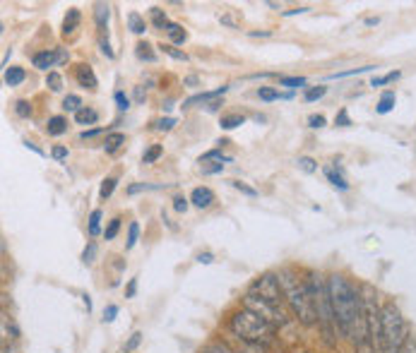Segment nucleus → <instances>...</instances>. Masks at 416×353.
Returning <instances> with one entry per match:
<instances>
[{
    "label": "nucleus",
    "mask_w": 416,
    "mask_h": 353,
    "mask_svg": "<svg viewBox=\"0 0 416 353\" xmlns=\"http://www.w3.org/2000/svg\"><path fill=\"white\" fill-rule=\"evenodd\" d=\"M277 279H279V286H282L284 303L291 307L296 320L306 327L316 325L318 315H316V307H313V298L306 286V279H301L293 269H279Z\"/></svg>",
    "instance_id": "f257e3e1"
},
{
    "label": "nucleus",
    "mask_w": 416,
    "mask_h": 353,
    "mask_svg": "<svg viewBox=\"0 0 416 353\" xmlns=\"http://www.w3.org/2000/svg\"><path fill=\"white\" fill-rule=\"evenodd\" d=\"M306 286L311 291L313 307H316L318 315V327L323 332V341L327 346L337 344V322H334L332 303H329L327 294V279H323L318 271H306Z\"/></svg>",
    "instance_id": "f03ea898"
},
{
    "label": "nucleus",
    "mask_w": 416,
    "mask_h": 353,
    "mask_svg": "<svg viewBox=\"0 0 416 353\" xmlns=\"http://www.w3.org/2000/svg\"><path fill=\"white\" fill-rule=\"evenodd\" d=\"M409 339V327L404 322L402 312L395 303H385L380 310V334L378 351L380 353H399Z\"/></svg>",
    "instance_id": "7ed1b4c3"
},
{
    "label": "nucleus",
    "mask_w": 416,
    "mask_h": 353,
    "mask_svg": "<svg viewBox=\"0 0 416 353\" xmlns=\"http://www.w3.org/2000/svg\"><path fill=\"white\" fill-rule=\"evenodd\" d=\"M229 330L233 336H238V339L246 341V344L260 346V344H270L277 327L270 325L267 320H262V317L255 315V312L241 307V310L233 312L229 317Z\"/></svg>",
    "instance_id": "20e7f679"
},
{
    "label": "nucleus",
    "mask_w": 416,
    "mask_h": 353,
    "mask_svg": "<svg viewBox=\"0 0 416 353\" xmlns=\"http://www.w3.org/2000/svg\"><path fill=\"white\" fill-rule=\"evenodd\" d=\"M243 307H246V310H251V312H255V315H260L262 320H267L270 325H275V327L287 325V312H284V307L277 305V303H270V300L260 298V296H255V294L243 296Z\"/></svg>",
    "instance_id": "39448f33"
},
{
    "label": "nucleus",
    "mask_w": 416,
    "mask_h": 353,
    "mask_svg": "<svg viewBox=\"0 0 416 353\" xmlns=\"http://www.w3.org/2000/svg\"><path fill=\"white\" fill-rule=\"evenodd\" d=\"M248 294H255V296H260V298H265L270 303H277V305H282L284 303V294H282V286H279L277 274L257 276V279L251 284V291H248Z\"/></svg>",
    "instance_id": "423d86ee"
},
{
    "label": "nucleus",
    "mask_w": 416,
    "mask_h": 353,
    "mask_svg": "<svg viewBox=\"0 0 416 353\" xmlns=\"http://www.w3.org/2000/svg\"><path fill=\"white\" fill-rule=\"evenodd\" d=\"M75 77H78V82L82 84L84 89H89V92H94L96 87H99V79H96L94 70L89 68V65H78V70H75Z\"/></svg>",
    "instance_id": "0eeeda50"
},
{
    "label": "nucleus",
    "mask_w": 416,
    "mask_h": 353,
    "mask_svg": "<svg viewBox=\"0 0 416 353\" xmlns=\"http://www.w3.org/2000/svg\"><path fill=\"white\" fill-rule=\"evenodd\" d=\"M32 63H34V68H39V70L55 68V65H58V48L55 50H39V53L32 55Z\"/></svg>",
    "instance_id": "6e6552de"
},
{
    "label": "nucleus",
    "mask_w": 416,
    "mask_h": 353,
    "mask_svg": "<svg viewBox=\"0 0 416 353\" xmlns=\"http://www.w3.org/2000/svg\"><path fill=\"white\" fill-rule=\"evenodd\" d=\"M190 202L197 209H207V207H212V202H215V193H212L210 188H195L190 193Z\"/></svg>",
    "instance_id": "1a4fd4ad"
},
{
    "label": "nucleus",
    "mask_w": 416,
    "mask_h": 353,
    "mask_svg": "<svg viewBox=\"0 0 416 353\" xmlns=\"http://www.w3.org/2000/svg\"><path fill=\"white\" fill-rule=\"evenodd\" d=\"M80 19H82V15H80L78 8L68 10V15H65V19H63V37H73L75 29L80 27Z\"/></svg>",
    "instance_id": "9d476101"
},
{
    "label": "nucleus",
    "mask_w": 416,
    "mask_h": 353,
    "mask_svg": "<svg viewBox=\"0 0 416 353\" xmlns=\"http://www.w3.org/2000/svg\"><path fill=\"white\" fill-rule=\"evenodd\" d=\"M46 133L51 135V137H60L63 133H68V120H65L63 115H53V118H48Z\"/></svg>",
    "instance_id": "9b49d317"
},
{
    "label": "nucleus",
    "mask_w": 416,
    "mask_h": 353,
    "mask_svg": "<svg viewBox=\"0 0 416 353\" xmlns=\"http://www.w3.org/2000/svg\"><path fill=\"white\" fill-rule=\"evenodd\" d=\"M226 89H229V87H219V89H215V92H202V94H195V97H190V99H186V101H183V108H190V106L202 104V101H212V99L221 97V94H224Z\"/></svg>",
    "instance_id": "f8f14e48"
},
{
    "label": "nucleus",
    "mask_w": 416,
    "mask_h": 353,
    "mask_svg": "<svg viewBox=\"0 0 416 353\" xmlns=\"http://www.w3.org/2000/svg\"><path fill=\"white\" fill-rule=\"evenodd\" d=\"M125 144V135L123 133H109L104 140V151L106 154H116L120 147Z\"/></svg>",
    "instance_id": "ddd939ff"
},
{
    "label": "nucleus",
    "mask_w": 416,
    "mask_h": 353,
    "mask_svg": "<svg viewBox=\"0 0 416 353\" xmlns=\"http://www.w3.org/2000/svg\"><path fill=\"white\" fill-rule=\"evenodd\" d=\"M164 32L169 34L171 44H183L186 39H188L186 29L181 27V24H176V22H169V24H166V29H164Z\"/></svg>",
    "instance_id": "4468645a"
},
{
    "label": "nucleus",
    "mask_w": 416,
    "mask_h": 353,
    "mask_svg": "<svg viewBox=\"0 0 416 353\" xmlns=\"http://www.w3.org/2000/svg\"><path fill=\"white\" fill-rule=\"evenodd\" d=\"M395 104H397V97H395V92H385L383 97H380L378 106H375V111H378L380 115L390 113V111L395 108Z\"/></svg>",
    "instance_id": "2eb2a0df"
},
{
    "label": "nucleus",
    "mask_w": 416,
    "mask_h": 353,
    "mask_svg": "<svg viewBox=\"0 0 416 353\" xmlns=\"http://www.w3.org/2000/svg\"><path fill=\"white\" fill-rule=\"evenodd\" d=\"M24 77H27V75H24L22 68H8L5 70V84H8V87H17V84H22Z\"/></svg>",
    "instance_id": "dca6fc26"
},
{
    "label": "nucleus",
    "mask_w": 416,
    "mask_h": 353,
    "mask_svg": "<svg viewBox=\"0 0 416 353\" xmlns=\"http://www.w3.org/2000/svg\"><path fill=\"white\" fill-rule=\"evenodd\" d=\"M75 120H78V125H96L99 113H96L94 108H89V106H84L80 113H75Z\"/></svg>",
    "instance_id": "f3484780"
},
{
    "label": "nucleus",
    "mask_w": 416,
    "mask_h": 353,
    "mask_svg": "<svg viewBox=\"0 0 416 353\" xmlns=\"http://www.w3.org/2000/svg\"><path fill=\"white\" fill-rule=\"evenodd\" d=\"M325 175H327V180L334 185V188H339V190H349V183L342 178V173H339V171H334V166H327V169H325Z\"/></svg>",
    "instance_id": "a211bd4d"
},
{
    "label": "nucleus",
    "mask_w": 416,
    "mask_h": 353,
    "mask_svg": "<svg viewBox=\"0 0 416 353\" xmlns=\"http://www.w3.org/2000/svg\"><path fill=\"white\" fill-rule=\"evenodd\" d=\"M135 55H138L140 60H147V63H154L156 60V53L152 50V44L147 41H140L138 46H135Z\"/></svg>",
    "instance_id": "6ab92c4d"
},
{
    "label": "nucleus",
    "mask_w": 416,
    "mask_h": 353,
    "mask_svg": "<svg viewBox=\"0 0 416 353\" xmlns=\"http://www.w3.org/2000/svg\"><path fill=\"white\" fill-rule=\"evenodd\" d=\"M243 123H246V118H243L241 113H229V115H221V120H219L221 130H233V128H238V125H243Z\"/></svg>",
    "instance_id": "aec40b11"
},
{
    "label": "nucleus",
    "mask_w": 416,
    "mask_h": 353,
    "mask_svg": "<svg viewBox=\"0 0 416 353\" xmlns=\"http://www.w3.org/2000/svg\"><path fill=\"white\" fill-rule=\"evenodd\" d=\"M84 106H82V99L78 97V94H68V97L63 99V111H68V113H80Z\"/></svg>",
    "instance_id": "412c9836"
},
{
    "label": "nucleus",
    "mask_w": 416,
    "mask_h": 353,
    "mask_svg": "<svg viewBox=\"0 0 416 353\" xmlns=\"http://www.w3.org/2000/svg\"><path fill=\"white\" fill-rule=\"evenodd\" d=\"M257 99L260 101H277V99H291V94H279L272 87H260L257 89Z\"/></svg>",
    "instance_id": "4be33fe9"
},
{
    "label": "nucleus",
    "mask_w": 416,
    "mask_h": 353,
    "mask_svg": "<svg viewBox=\"0 0 416 353\" xmlns=\"http://www.w3.org/2000/svg\"><path fill=\"white\" fill-rule=\"evenodd\" d=\"M128 27H130V32H133V34H145L147 32V22L140 17L138 12L128 15Z\"/></svg>",
    "instance_id": "5701e85b"
},
{
    "label": "nucleus",
    "mask_w": 416,
    "mask_h": 353,
    "mask_svg": "<svg viewBox=\"0 0 416 353\" xmlns=\"http://www.w3.org/2000/svg\"><path fill=\"white\" fill-rule=\"evenodd\" d=\"M200 171L202 175H215L224 171V161H200Z\"/></svg>",
    "instance_id": "b1692460"
},
{
    "label": "nucleus",
    "mask_w": 416,
    "mask_h": 353,
    "mask_svg": "<svg viewBox=\"0 0 416 353\" xmlns=\"http://www.w3.org/2000/svg\"><path fill=\"white\" fill-rule=\"evenodd\" d=\"M109 15H111L109 5H104V3L96 5V10H94V19H96V24H99L101 29H104L106 24H109Z\"/></svg>",
    "instance_id": "393cba45"
},
{
    "label": "nucleus",
    "mask_w": 416,
    "mask_h": 353,
    "mask_svg": "<svg viewBox=\"0 0 416 353\" xmlns=\"http://www.w3.org/2000/svg\"><path fill=\"white\" fill-rule=\"evenodd\" d=\"M161 154H164V147H161V144H152V147L142 154V164H154Z\"/></svg>",
    "instance_id": "a878e982"
},
{
    "label": "nucleus",
    "mask_w": 416,
    "mask_h": 353,
    "mask_svg": "<svg viewBox=\"0 0 416 353\" xmlns=\"http://www.w3.org/2000/svg\"><path fill=\"white\" fill-rule=\"evenodd\" d=\"M116 185H118V180H116L114 175H111V178H106L104 183H101V188H99V198H101V200H109L111 195H114Z\"/></svg>",
    "instance_id": "bb28decb"
},
{
    "label": "nucleus",
    "mask_w": 416,
    "mask_h": 353,
    "mask_svg": "<svg viewBox=\"0 0 416 353\" xmlns=\"http://www.w3.org/2000/svg\"><path fill=\"white\" fill-rule=\"evenodd\" d=\"M402 77V73L399 70H395V73H388V75H383V77H373L370 79V87H383V84H390V82H395V79H399Z\"/></svg>",
    "instance_id": "cd10ccee"
},
{
    "label": "nucleus",
    "mask_w": 416,
    "mask_h": 353,
    "mask_svg": "<svg viewBox=\"0 0 416 353\" xmlns=\"http://www.w3.org/2000/svg\"><path fill=\"white\" fill-rule=\"evenodd\" d=\"M101 231V209H94L92 214H89V236H99Z\"/></svg>",
    "instance_id": "c85d7f7f"
},
{
    "label": "nucleus",
    "mask_w": 416,
    "mask_h": 353,
    "mask_svg": "<svg viewBox=\"0 0 416 353\" xmlns=\"http://www.w3.org/2000/svg\"><path fill=\"white\" fill-rule=\"evenodd\" d=\"M15 113H17L19 118H29V115L34 113V108H32V104H29L27 99H19L17 104H15Z\"/></svg>",
    "instance_id": "c756f323"
},
{
    "label": "nucleus",
    "mask_w": 416,
    "mask_h": 353,
    "mask_svg": "<svg viewBox=\"0 0 416 353\" xmlns=\"http://www.w3.org/2000/svg\"><path fill=\"white\" fill-rule=\"evenodd\" d=\"M200 353H236V351H231L229 346H226V344H221V341H212V344L202 346Z\"/></svg>",
    "instance_id": "7c9ffc66"
},
{
    "label": "nucleus",
    "mask_w": 416,
    "mask_h": 353,
    "mask_svg": "<svg viewBox=\"0 0 416 353\" xmlns=\"http://www.w3.org/2000/svg\"><path fill=\"white\" fill-rule=\"evenodd\" d=\"M138 236H140V224L138 221H133V224L128 226V243H125V248L133 250L135 243H138Z\"/></svg>",
    "instance_id": "2f4dec72"
},
{
    "label": "nucleus",
    "mask_w": 416,
    "mask_h": 353,
    "mask_svg": "<svg viewBox=\"0 0 416 353\" xmlns=\"http://www.w3.org/2000/svg\"><path fill=\"white\" fill-rule=\"evenodd\" d=\"M152 22H154V27L166 29V24H169V19H166V12H164V10L152 8Z\"/></svg>",
    "instance_id": "473e14b6"
},
{
    "label": "nucleus",
    "mask_w": 416,
    "mask_h": 353,
    "mask_svg": "<svg viewBox=\"0 0 416 353\" xmlns=\"http://www.w3.org/2000/svg\"><path fill=\"white\" fill-rule=\"evenodd\" d=\"M161 50H164L166 55H171V58H176V60H183V63L188 60V55L183 53V50L176 48L174 44H161Z\"/></svg>",
    "instance_id": "72a5a7b5"
},
{
    "label": "nucleus",
    "mask_w": 416,
    "mask_h": 353,
    "mask_svg": "<svg viewBox=\"0 0 416 353\" xmlns=\"http://www.w3.org/2000/svg\"><path fill=\"white\" fill-rule=\"evenodd\" d=\"M46 87L51 89V92H60V89H63V77H60L58 73H48Z\"/></svg>",
    "instance_id": "f704fd0d"
},
{
    "label": "nucleus",
    "mask_w": 416,
    "mask_h": 353,
    "mask_svg": "<svg viewBox=\"0 0 416 353\" xmlns=\"http://www.w3.org/2000/svg\"><path fill=\"white\" fill-rule=\"evenodd\" d=\"M279 84L289 89H296V87H306V77H279Z\"/></svg>",
    "instance_id": "c9c22d12"
},
{
    "label": "nucleus",
    "mask_w": 416,
    "mask_h": 353,
    "mask_svg": "<svg viewBox=\"0 0 416 353\" xmlns=\"http://www.w3.org/2000/svg\"><path fill=\"white\" fill-rule=\"evenodd\" d=\"M118 231H120V219H118V216H116V219H111V221H109V226H106L104 238H106V240H114Z\"/></svg>",
    "instance_id": "e433bc0d"
},
{
    "label": "nucleus",
    "mask_w": 416,
    "mask_h": 353,
    "mask_svg": "<svg viewBox=\"0 0 416 353\" xmlns=\"http://www.w3.org/2000/svg\"><path fill=\"white\" fill-rule=\"evenodd\" d=\"M298 169H301L303 173H316V171H318V164L311 159V156H301V159H298Z\"/></svg>",
    "instance_id": "4c0bfd02"
},
{
    "label": "nucleus",
    "mask_w": 416,
    "mask_h": 353,
    "mask_svg": "<svg viewBox=\"0 0 416 353\" xmlns=\"http://www.w3.org/2000/svg\"><path fill=\"white\" fill-rule=\"evenodd\" d=\"M325 94H327V87H311V89H306V99L308 104H311V101H318V99H323Z\"/></svg>",
    "instance_id": "58836bf2"
},
{
    "label": "nucleus",
    "mask_w": 416,
    "mask_h": 353,
    "mask_svg": "<svg viewBox=\"0 0 416 353\" xmlns=\"http://www.w3.org/2000/svg\"><path fill=\"white\" fill-rule=\"evenodd\" d=\"M231 188H236L238 193L248 195V198H257V190L255 188H248V185L241 183V180H231Z\"/></svg>",
    "instance_id": "ea45409f"
},
{
    "label": "nucleus",
    "mask_w": 416,
    "mask_h": 353,
    "mask_svg": "<svg viewBox=\"0 0 416 353\" xmlns=\"http://www.w3.org/2000/svg\"><path fill=\"white\" fill-rule=\"evenodd\" d=\"M200 161H224V164H229L231 156H226V154H221L219 149H215V151H207V154L202 156Z\"/></svg>",
    "instance_id": "a19ab883"
},
{
    "label": "nucleus",
    "mask_w": 416,
    "mask_h": 353,
    "mask_svg": "<svg viewBox=\"0 0 416 353\" xmlns=\"http://www.w3.org/2000/svg\"><path fill=\"white\" fill-rule=\"evenodd\" d=\"M174 125H176V118H161L154 123V130H159V133H169Z\"/></svg>",
    "instance_id": "79ce46f5"
},
{
    "label": "nucleus",
    "mask_w": 416,
    "mask_h": 353,
    "mask_svg": "<svg viewBox=\"0 0 416 353\" xmlns=\"http://www.w3.org/2000/svg\"><path fill=\"white\" fill-rule=\"evenodd\" d=\"M140 341H142V332H135V334L128 339V344L123 346V351H125V353H133V351L140 346Z\"/></svg>",
    "instance_id": "37998d69"
},
{
    "label": "nucleus",
    "mask_w": 416,
    "mask_h": 353,
    "mask_svg": "<svg viewBox=\"0 0 416 353\" xmlns=\"http://www.w3.org/2000/svg\"><path fill=\"white\" fill-rule=\"evenodd\" d=\"M334 125H339V128H349V125H352V118H349V113L344 108L337 113V118H334Z\"/></svg>",
    "instance_id": "c03bdc74"
},
{
    "label": "nucleus",
    "mask_w": 416,
    "mask_h": 353,
    "mask_svg": "<svg viewBox=\"0 0 416 353\" xmlns=\"http://www.w3.org/2000/svg\"><path fill=\"white\" fill-rule=\"evenodd\" d=\"M188 202H190V200L183 198V195H176V198H174V209L181 211V214H186V211H188Z\"/></svg>",
    "instance_id": "a18cd8bd"
},
{
    "label": "nucleus",
    "mask_w": 416,
    "mask_h": 353,
    "mask_svg": "<svg viewBox=\"0 0 416 353\" xmlns=\"http://www.w3.org/2000/svg\"><path fill=\"white\" fill-rule=\"evenodd\" d=\"M116 315H118V305H106L104 307V322L106 325H111V322L116 320Z\"/></svg>",
    "instance_id": "49530a36"
},
{
    "label": "nucleus",
    "mask_w": 416,
    "mask_h": 353,
    "mask_svg": "<svg viewBox=\"0 0 416 353\" xmlns=\"http://www.w3.org/2000/svg\"><path fill=\"white\" fill-rule=\"evenodd\" d=\"M114 99H116V104H118V111H128L130 108V99L125 97L123 92H116Z\"/></svg>",
    "instance_id": "de8ad7c7"
},
{
    "label": "nucleus",
    "mask_w": 416,
    "mask_h": 353,
    "mask_svg": "<svg viewBox=\"0 0 416 353\" xmlns=\"http://www.w3.org/2000/svg\"><path fill=\"white\" fill-rule=\"evenodd\" d=\"M51 156H53L55 161H63V159H68V147H60V144H55V147L51 149Z\"/></svg>",
    "instance_id": "09e8293b"
},
{
    "label": "nucleus",
    "mask_w": 416,
    "mask_h": 353,
    "mask_svg": "<svg viewBox=\"0 0 416 353\" xmlns=\"http://www.w3.org/2000/svg\"><path fill=\"white\" fill-rule=\"evenodd\" d=\"M325 123H327V120H325V115L323 113H316V115H311V118H308V125H311V128H325Z\"/></svg>",
    "instance_id": "8fccbe9b"
},
{
    "label": "nucleus",
    "mask_w": 416,
    "mask_h": 353,
    "mask_svg": "<svg viewBox=\"0 0 416 353\" xmlns=\"http://www.w3.org/2000/svg\"><path fill=\"white\" fill-rule=\"evenodd\" d=\"M94 255H96V245H94V243H89L87 248H84V252H82V262H84V265H89V262H94Z\"/></svg>",
    "instance_id": "3c124183"
},
{
    "label": "nucleus",
    "mask_w": 416,
    "mask_h": 353,
    "mask_svg": "<svg viewBox=\"0 0 416 353\" xmlns=\"http://www.w3.org/2000/svg\"><path fill=\"white\" fill-rule=\"evenodd\" d=\"M135 294H138V279H130L128 289H125V298H135Z\"/></svg>",
    "instance_id": "603ef678"
},
{
    "label": "nucleus",
    "mask_w": 416,
    "mask_h": 353,
    "mask_svg": "<svg viewBox=\"0 0 416 353\" xmlns=\"http://www.w3.org/2000/svg\"><path fill=\"white\" fill-rule=\"evenodd\" d=\"M154 185H147V183H140V185H130L128 188V195H138V193H142V190H152Z\"/></svg>",
    "instance_id": "864d4df0"
},
{
    "label": "nucleus",
    "mask_w": 416,
    "mask_h": 353,
    "mask_svg": "<svg viewBox=\"0 0 416 353\" xmlns=\"http://www.w3.org/2000/svg\"><path fill=\"white\" fill-rule=\"evenodd\" d=\"M399 353H416V339L412 334H409V339H407V344L402 346V351Z\"/></svg>",
    "instance_id": "5fc2aeb1"
},
{
    "label": "nucleus",
    "mask_w": 416,
    "mask_h": 353,
    "mask_svg": "<svg viewBox=\"0 0 416 353\" xmlns=\"http://www.w3.org/2000/svg\"><path fill=\"white\" fill-rule=\"evenodd\" d=\"M197 262H200V265H212L215 255H212V252H202V255H197Z\"/></svg>",
    "instance_id": "6e6d98bb"
},
{
    "label": "nucleus",
    "mask_w": 416,
    "mask_h": 353,
    "mask_svg": "<svg viewBox=\"0 0 416 353\" xmlns=\"http://www.w3.org/2000/svg\"><path fill=\"white\" fill-rule=\"evenodd\" d=\"M101 133V128H94V130H84L82 135H80V140H92V137H96V135Z\"/></svg>",
    "instance_id": "4d7b16f0"
},
{
    "label": "nucleus",
    "mask_w": 416,
    "mask_h": 353,
    "mask_svg": "<svg viewBox=\"0 0 416 353\" xmlns=\"http://www.w3.org/2000/svg\"><path fill=\"white\" fill-rule=\"evenodd\" d=\"M311 8H293V10H287L284 12V17H293V15H303V12H308Z\"/></svg>",
    "instance_id": "13d9d810"
},
{
    "label": "nucleus",
    "mask_w": 416,
    "mask_h": 353,
    "mask_svg": "<svg viewBox=\"0 0 416 353\" xmlns=\"http://www.w3.org/2000/svg\"><path fill=\"white\" fill-rule=\"evenodd\" d=\"M101 53H104L106 58H114V50H111L109 41H101Z\"/></svg>",
    "instance_id": "bf43d9fd"
},
{
    "label": "nucleus",
    "mask_w": 416,
    "mask_h": 353,
    "mask_svg": "<svg viewBox=\"0 0 416 353\" xmlns=\"http://www.w3.org/2000/svg\"><path fill=\"white\" fill-rule=\"evenodd\" d=\"M145 97H147L145 89H142V87H135V101H138V104H142V101H145Z\"/></svg>",
    "instance_id": "052dcab7"
},
{
    "label": "nucleus",
    "mask_w": 416,
    "mask_h": 353,
    "mask_svg": "<svg viewBox=\"0 0 416 353\" xmlns=\"http://www.w3.org/2000/svg\"><path fill=\"white\" fill-rule=\"evenodd\" d=\"M63 63H68V53H65L63 48H58V65H63Z\"/></svg>",
    "instance_id": "680f3d73"
},
{
    "label": "nucleus",
    "mask_w": 416,
    "mask_h": 353,
    "mask_svg": "<svg viewBox=\"0 0 416 353\" xmlns=\"http://www.w3.org/2000/svg\"><path fill=\"white\" fill-rule=\"evenodd\" d=\"M82 300H84V307H87V312H92V298H89L87 294L82 296Z\"/></svg>",
    "instance_id": "e2e57ef3"
},
{
    "label": "nucleus",
    "mask_w": 416,
    "mask_h": 353,
    "mask_svg": "<svg viewBox=\"0 0 416 353\" xmlns=\"http://www.w3.org/2000/svg\"><path fill=\"white\" fill-rule=\"evenodd\" d=\"M24 147H27V149H32V151H37V154H42V156H44V151L39 149L37 144H32V142H24Z\"/></svg>",
    "instance_id": "0e129e2a"
},
{
    "label": "nucleus",
    "mask_w": 416,
    "mask_h": 353,
    "mask_svg": "<svg viewBox=\"0 0 416 353\" xmlns=\"http://www.w3.org/2000/svg\"><path fill=\"white\" fill-rule=\"evenodd\" d=\"M251 37H272V32H251Z\"/></svg>",
    "instance_id": "69168bd1"
},
{
    "label": "nucleus",
    "mask_w": 416,
    "mask_h": 353,
    "mask_svg": "<svg viewBox=\"0 0 416 353\" xmlns=\"http://www.w3.org/2000/svg\"><path fill=\"white\" fill-rule=\"evenodd\" d=\"M186 84H188V87H195V84H197V77H188Z\"/></svg>",
    "instance_id": "338daca9"
}]
</instances>
